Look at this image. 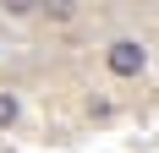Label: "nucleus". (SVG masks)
I'll return each mask as SVG.
<instances>
[{
    "mask_svg": "<svg viewBox=\"0 0 159 153\" xmlns=\"http://www.w3.org/2000/svg\"><path fill=\"white\" fill-rule=\"evenodd\" d=\"M104 71H110L115 82H137V76L148 71V44L132 38V33L110 38V44H104Z\"/></svg>",
    "mask_w": 159,
    "mask_h": 153,
    "instance_id": "f257e3e1",
    "label": "nucleus"
},
{
    "mask_svg": "<svg viewBox=\"0 0 159 153\" xmlns=\"http://www.w3.org/2000/svg\"><path fill=\"white\" fill-rule=\"evenodd\" d=\"M16 120H22V98H16L11 88H0V131H11Z\"/></svg>",
    "mask_w": 159,
    "mask_h": 153,
    "instance_id": "7ed1b4c3",
    "label": "nucleus"
},
{
    "mask_svg": "<svg viewBox=\"0 0 159 153\" xmlns=\"http://www.w3.org/2000/svg\"><path fill=\"white\" fill-rule=\"evenodd\" d=\"M0 11L11 16V22H28V16L44 11V0H0Z\"/></svg>",
    "mask_w": 159,
    "mask_h": 153,
    "instance_id": "20e7f679",
    "label": "nucleus"
},
{
    "mask_svg": "<svg viewBox=\"0 0 159 153\" xmlns=\"http://www.w3.org/2000/svg\"><path fill=\"white\" fill-rule=\"evenodd\" d=\"M44 22H55V28H66V22H77L82 16V0H44Z\"/></svg>",
    "mask_w": 159,
    "mask_h": 153,
    "instance_id": "f03ea898",
    "label": "nucleus"
}]
</instances>
